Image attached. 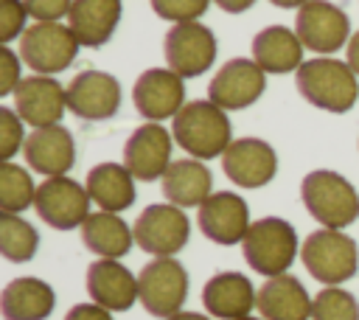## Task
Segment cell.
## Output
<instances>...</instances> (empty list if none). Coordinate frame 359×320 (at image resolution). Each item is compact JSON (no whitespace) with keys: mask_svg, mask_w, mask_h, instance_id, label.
<instances>
[{"mask_svg":"<svg viewBox=\"0 0 359 320\" xmlns=\"http://www.w3.org/2000/svg\"><path fill=\"white\" fill-rule=\"evenodd\" d=\"M171 121L174 143L196 160L219 157L233 143V124L227 118V109L216 107L210 98L188 101Z\"/></svg>","mask_w":359,"mask_h":320,"instance_id":"obj_1","label":"cell"},{"mask_svg":"<svg viewBox=\"0 0 359 320\" xmlns=\"http://www.w3.org/2000/svg\"><path fill=\"white\" fill-rule=\"evenodd\" d=\"M300 95L325 112H348L359 98V76L348 62L334 56H314L297 67Z\"/></svg>","mask_w":359,"mask_h":320,"instance_id":"obj_2","label":"cell"},{"mask_svg":"<svg viewBox=\"0 0 359 320\" xmlns=\"http://www.w3.org/2000/svg\"><path fill=\"white\" fill-rule=\"evenodd\" d=\"M300 196L323 227L342 230L359 219V191L331 168L309 171L300 182Z\"/></svg>","mask_w":359,"mask_h":320,"instance_id":"obj_3","label":"cell"},{"mask_svg":"<svg viewBox=\"0 0 359 320\" xmlns=\"http://www.w3.org/2000/svg\"><path fill=\"white\" fill-rule=\"evenodd\" d=\"M300 258L309 275L325 286H339L342 281H351L359 269L356 241L342 230H331V227H320L311 236H306L300 247Z\"/></svg>","mask_w":359,"mask_h":320,"instance_id":"obj_4","label":"cell"},{"mask_svg":"<svg viewBox=\"0 0 359 320\" xmlns=\"http://www.w3.org/2000/svg\"><path fill=\"white\" fill-rule=\"evenodd\" d=\"M241 250H244V261L255 272L275 278L292 267V261L297 255V233L286 219L264 216L250 225V230L241 241Z\"/></svg>","mask_w":359,"mask_h":320,"instance_id":"obj_5","label":"cell"},{"mask_svg":"<svg viewBox=\"0 0 359 320\" xmlns=\"http://www.w3.org/2000/svg\"><path fill=\"white\" fill-rule=\"evenodd\" d=\"M79 48L81 42L76 39L73 28L65 22H34L20 36L22 62L34 73H42V76H53L65 70L76 59Z\"/></svg>","mask_w":359,"mask_h":320,"instance_id":"obj_6","label":"cell"},{"mask_svg":"<svg viewBox=\"0 0 359 320\" xmlns=\"http://www.w3.org/2000/svg\"><path fill=\"white\" fill-rule=\"evenodd\" d=\"M132 230H135V244L140 250H146L154 258H171L188 244L191 222L182 213V208L171 202H157L143 208Z\"/></svg>","mask_w":359,"mask_h":320,"instance_id":"obj_7","label":"cell"},{"mask_svg":"<svg viewBox=\"0 0 359 320\" xmlns=\"http://www.w3.org/2000/svg\"><path fill=\"white\" fill-rule=\"evenodd\" d=\"M140 303L154 317H171L182 312V303L188 298V272L177 258H154L149 261L140 275Z\"/></svg>","mask_w":359,"mask_h":320,"instance_id":"obj_8","label":"cell"},{"mask_svg":"<svg viewBox=\"0 0 359 320\" xmlns=\"http://www.w3.org/2000/svg\"><path fill=\"white\" fill-rule=\"evenodd\" d=\"M90 194L87 185H79L76 180L65 177H45L36 185V199L34 208L39 219L56 230H73L81 227L84 219L90 216Z\"/></svg>","mask_w":359,"mask_h":320,"instance_id":"obj_9","label":"cell"},{"mask_svg":"<svg viewBox=\"0 0 359 320\" xmlns=\"http://www.w3.org/2000/svg\"><path fill=\"white\" fill-rule=\"evenodd\" d=\"M163 51H165V65L174 73H180L182 79H194L202 76L216 62V36L199 20L177 22L168 28Z\"/></svg>","mask_w":359,"mask_h":320,"instance_id":"obj_10","label":"cell"},{"mask_svg":"<svg viewBox=\"0 0 359 320\" xmlns=\"http://www.w3.org/2000/svg\"><path fill=\"white\" fill-rule=\"evenodd\" d=\"M294 31H297L303 48H309L320 56H328V53H337L342 45H348L351 20L339 6H334L328 0H309L306 6L297 8Z\"/></svg>","mask_w":359,"mask_h":320,"instance_id":"obj_11","label":"cell"},{"mask_svg":"<svg viewBox=\"0 0 359 320\" xmlns=\"http://www.w3.org/2000/svg\"><path fill=\"white\" fill-rule=\"evenodd\" d=\"M266 73L255 59H230L210 79L208 98L222 109H247L264 95Z\"/></svg>","mask_w":359,"mask_h":320,"instance_id":"obj_12","label":"cell"},{"mask_svg":"<svg viewBox=\"0 0 359 320\" xmlns=\"http://www.w3.org/2000/svg\"><path fill=\"white\" fill-rule=\"evenodd\" d=\"M132 101L146 121L160 124L174 118L185 107V79L171 67H149L137 76Z\"/></svg>","mask_w":359,"mask_h":320,"instance_id":"obj_13","label":"cell"},{"mask_svg":"<svg viewBox=\"0 0 359 320\" xmlns=\"http://www.w3.org/2000/svg\"><path fill=\"white\" fill-rule=\"evenodd\" d=\"M14 109L31 129L53 126L67 112V87L53 76H25L14 90Z\"/></svg>","mask_w":359,"mask_h":320,"instance_id":"obj_14","label":"cell"},{"mask_svg":"<svg viewBox=\"0 0 359 320\" xmlns=\"http://www.w3.org/2000/svg\"><path fill=\"white\" fill-rule=\"evenodd\" d=\"M171 140L174 135L168 129H163L154 121H146L143 126H137L126 146H123V166L132 171L135 180L151 182V180H163V174L168 171L171 160Z\"/></svg>","mask_w":359,"mask_h":320,"instance_id":"obj_15","label":"cell"},{"mask_svg":"<svg viewBox=\"0 0 359 320\" xmlns=\"http://www.w3.org/2000/svg\"><path fill=\"white\" fill-rule=\"evenodd\" d=\"M121 107V84L107 70H81L67 84V109L84 121L112 118Z\"/></svg>","mask_w":359,"mask_h":320,"instance_id":"obj_16","label":"cell"},{"mask_svg":"<svg viewBox=\"0 0 359 320\" xmlns=\"http://www.w3.org/2000/svg\"><path fill=\"white\" fill-rule=\"evenodd\" d=\"M196 222H199L202 236H208L210 241L224 244V247L244 241V236L252 225L247 202L233 191H213L199 205Z\"/></svg>","mask_w":359,"mask_h":320,"instance_id":"obj_17","label":"cell"},{"mask_svg":"<svg viewBox=\"0 0 359 320\" xmlns=\"http://www.w3.org/2000/svg\"><path fill=\"white\" fill-rule=\"evenodd\" d=\"M222 168L238 188H261L275 177L278 154L261 138H238L222 154Z\"/></svg>","mask_w":359,"mask_h":320,"instance_id":"obj_18","label":"cell"},{"mask_svg":"<svg viewBox=\"0 0 359 320\" xmlns=\"http://www.w3.org/2000/svg\"><path fill=\"white\" fill-rule=\"evenodd\" d=\"M22 154L34 171L45 177H65L76 166V140L62 124L39 126L28 132Z\"/></svg>","mask_w":359,"mask_h":320,"instance_id":"obj_19","label":"cell"},{"mask_svg":"<svg viewBox=\"0 0 359 320\" xmlns=\"http://www.w3.org/2000/svg\"><path fill=\"white\" fill-rule=\"evenodd\" d=\"M87 292L93 303L109 312H126L135 300H140L137 278L118 258H98L87 269Z\"/></svg>","mask_w":359,"mask_h":320,"instance_id":"obj_20","label":"cell"},{"mask_svg":"<svg viewBox=\"0 0 359 320\" xmlns=\"http://www.w3.org/2000/svg\"><path fill=\"white\" fill-rule=\"evenodd\" d=\"M255 300H258V292L252 289L250 278L241 272H216L202 289L205 309L222 320L250 317V312L255 309Z\"/></svg>","mask_w":359,"mask_h":320,"instance_id":"obj_21","label":"cell"},{"mask_svg":"<svg viewBox=\"0 0 359 320\" xmlns=\"http://www.w3.org/2000/svg\"><path fill=\"white\" fill-rule=\"evenodd\" d=\"M311 303L314 300L309 298L306 286L294 275L283 272L264 281V286L258 289L255 309L264 320H309Z\"/></svg>","mask_w":359,"mask_h":320,"instance_id":"obj_22","label":"cell"},{"mask_svg":"<svg viewBox=\"0 0 359 320\" xmlns=\"http://www.w3.org/2000/svg\"><path fill=\"white\" fill-rule=\"evenodd\" d=\"M121 14H123L121 0H73L67 25L73 28V34L81 45L101 48L115 34Z\"/></svg>","mask_w":359,"mask_h":320,"instance_id":"obj_23","label":"cell"},{"mask_svg":"<svg viewBox=\"0 0 359 320\" xmlns=\"http://www.w3.org/2000/svg\"><path fill=\"white\" fill-rule=\"evenodd\" d=\"M213 194L210 168L196 157H182L163 174V196L177 208H199Z\"/></svg>","mask_w":359,"mask_h":320,"instance_id":"obj_24","label":"cell"},{"mask_svg":"<svg viewBox=\"0 0 359 320\" xmlns=\"http://www.w3.org/2000/svg\"><path fill=\"white\" fill-rule=\"evenodd\" d=\"M252 59L264 73H292L303 65V42L297 31L286 25H266L252 39Z\"/></svg>","mask_w":359,"mask_h":320,"instance_id":"obj_25","label":"cell"},{"mask_svg":"<svg viewBox=\"0 0 359 320\" xmlns=\"http://www.w3.org/2000/svg\"><path fill=\"white\" fill-rule=\"evenodd\" d=\"M56 306L50 284L39 278H14L6 284L0 309L6 320H45Z\"/></svg>","mask_w":359,"mask_h":320,"instance_id":"obj_26","label":"cell"},{"mask_svg":"<svg viewBox=\"0 0 359 320\" xmlns=\"http://www.w3.org/2000/svg\"><path fill=\"white\" fill-rule=\"evenodd\" d=\"M87 194L101 211L121 213L135 202V177L123 163H98L87 174Z\"/></svg>","mask_w":359,"mask_h":320,"instance_id":"obj_27","label":"cell"},{"mask_svg":"<svg viewBox=\"0 0 359 320\" xmlns=\"http://www.w3.org/2000/svg\"><path fill=\"white\" fill-rule=\"evenodd\" d=\"M81 241L98 258H121L132 250L135 230L112 211H95L81 225Z\"/></svg>","mask_w":359,"mask_h":320,"instance_id":"obj_28","label":"cell"},{"mask_svg":"<svg viewBox=\"0 0 359 320\" xmlns=\"http://www.w3.org/2000/svg\"><path fill=\"white\" fill-rule=\"evenodd\" d=\"M39 247V233L31 222H25L20 213H0V253L14 261H31Z\"/></svg>","mask_w":359,"mask_h":320,"instance_id":"obj_29","label":"cell"},{"mask_svg":"<svg viewBox=\"0 0 359 320\" xmlns=\"http://www.w3.org/2000/svg\"><path fill=\"white\" fill-rule=\"evenodd\" d=\"M36 199V185L28 168L6 160L0 166V208L3 213H22Z\"/></svg>","mask_w":359,"mask_h":320,"instance_id":"obj_30","label":"cell"},{"mask_svg":"<svg viewBox=\"0 0 359 320\" xmlns=\"http://www.w3.org/2000/svg\"><path fill=\"white\" fill-rule=\"evenodd\" d=\"M311 320H359V300L339 286H325L314 295Z\"/></svg>","mask_w":359,"mask_h":320,"instance_id":"obj_31","label":"cell"},{"mask_svg":"<svg viewBox=\"0 0 359 320\" xmlns=\"http://www.w3.org/2000/svg\"><path fill=\"white\" fill-rule=\"evenodd\" d=\"M149 3H151V11L160 20H168L171 25L199 20L210 6V0H149Z\"/></svg>","mask_w":359,"mask_h":320,"instance_id":"obj_32","label":"cell"},{"mask_svg":"<svg viewBox=\"0 0 359 320\" xmlns=\"http://www.w3.org/2000/svg\"><path fill=\"white\" fill-rule=\"evenodd\" d=\"M22 124L25 121L17 115V109L0 107V157H3V163L11 160L25 146L28 135H22Z\"/></svg>","mask_w":359,"mask_h":320,"instance_id":"obj_33","label":"cell"},{"mask_svg":"<svg viewBox=\"0 0 359 320\" xmlns=\"http://www.w3.org/2000/svg\"><path fill=\"white\" fill-rule=\"evenodd\" d=\"M28 8L22 0H0V42H11L25 34Z\"/></svg>","mask_w":359,"mask_h":320,"instance_id":"obj_34","label":"cell"},{"mask_svg":"<svg viewBox=\"0 0 359 320\" xmlns=\"http://www.w3.org/2000/svg\"><path fill=\"white\" fill-rule=\"evenodd\" d=\"M20 62H22V56H17L8 45H3V51H0V95H14L17 84L25 79Z\"/></svg>","mask_w":359,"mask_h":320,"instance_id":"obj_35","label":"cell"},{"mask_svg":"<svg viewBox=\"0 0 359 320\" xmlns=\"http://www.w3.org/2000/svg\"><path fill=\"white\" fill-rule=\"evenodd\" d=\"M22 3L36 22H59L62 17L70 14L73 6V0H22Z\"/></svg>","mask_w":359,"mask_h":320,"instance_id":"obj_36","label":"cell"},{"mask_svg":"<svg viewBox=\"0 0 359 320\" xmlns=\"http://www.w3.org/2000/svg\"><path fill=\"white\" fill-rule=\"evenodd\" d=\"M65 320H112V312L98 303H76L65 314Z\"/></svg>","mask_w":359,"mask_h":320,"instance_id":"obj_37","label":"cell"},{"mask_svg":"<svg viewBox=\"0 0 359 320\" xmlns=\"http://www.w3.org/2000/svg\"><path fill=\"white\" fill-rule=\"evenodd\" d=\"M222 11H227V14H241V11H247V8H252L255 6V0H213Z\"/></svg>","mask_w":359,"mask_h":320,"instance_id":"obj_38","label":"cell"},{"mask_svg":"<svg viewBox=\"0 0 359 320\" xmlns=\"http://www.w3.org/2000/svg\"><path fill=\"white\" fill-rule=\"evenodd\" d=\"M351 67H353V73L359 76V31L356 34H351V39H348V59H345Z\"/></svg>","mask_w":359,"mask_h":320,"instance_id":"obj_39","label":"cell"},{"mask_svg":"<svg viewBox=\"0 0 359 320\" xmlns=\"http://www.w3.org/2000/svg\"><path fill=\"white\" fill-rule=\"evenodd\" d=\"M165 320H210V317H205V314H199V312H177V314H171V317H165Z\"/></svg>","mask_w":359,"mask_h":320,"instance_id":"obj_40","label":"cell"},{"mask_svg":"<svg viewBox=\"0 0 359 320\" xmlns=\"http://www.w3.org/2000/svg\"><path fill=\"white\" fill-rule=\"evenodd\" d=\"M272 6H278V8H300V6H306L309 0H269Z\"/></svg>","mask_w":359,"mask_h":320,"instance_id":"obj_41","label":"cell"},{"mask_svg":"<svg viewBox=\"0 0 359 320\" xmlns=\"http://www.w3.org/2000/svg\"><path fill=\"white\" fill-rule=\"evenodd\" d=\"M241 320H264V317H241Z\"/></svg>","mask_w":359,"mask_h":320,"instance_id":"obj_42","label":"cell"}]
</instances>
